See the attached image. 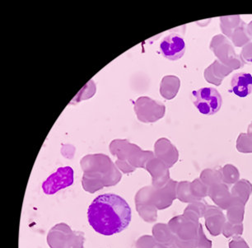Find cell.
<instances>
[{
  "instance_id": "5",
  "label": "cell",
  "mask_w": 252,
  "mask_h": 248,
  "mask_svg": "<svg viewBox=\"0 0 252 248\" xmlns=\"http://www.w3.org/2000/svg\"><path fill=\"white\" fill-rule=\"evenodd\" d=\"M231 91L239 97H247L252 93V75L248 73H238L231 80Z\"/></svg>"
},
{
  "instance_id": "3",
  "label": "cell",
  "mask_w": 252,
  "mask_h": 248,
  "mask_svg": "<svg viewBox=\"0 0 252 248\" xmlns=\"http://www.w3.org/2000/svg\"><path fill=\"white\" fill-rule=\"evenodd\" d=\"M73 182L74 172L73 168L68 166L60 167L44 182L42 190L46 195H55L62 189L73 185Z\"/></svg>"
},
{
  "instance_id": "1",
  "label": "cell",
  "mask_w": 252,
  "mask_h": 248,
  "mask_svg": "<svg viewBox=\"0 0 252 248\" xmlns=\"http://www.w3.org/2000/svg\"><path fill=\"white\" fill-rule=\"evenodd\" d=\"M131 208L120 195L107 193L95 198L88 210V220L96 233L112 236L128 228Z\"/></svg>"
},
{
  "instance_id": "4",
  "label": "cell",
  "mask_w": 252,
  "mask_h": 248,
  "mask_svg": "<svg viewBox=\"0 0 252 248\" xmlns=\"http://www.w3.org/2000/svg\"><path fill=\"white\" fill-rule=\"evenodd\" d=\"M160 51L163 57L167 60L177 61L182 58L185 54L186 42L182 36L172 33L161 40Z\"/></svg>"
},
{
  "instance_id": "2",
  "label": "cell",
  "mask_w": 252,
  "mask_h": 248,
  "mask_svg": "<svg viewBox=\"0 0 252 248\" xmlns=\"http://www.w3.org/2000/svg\"><path fill=\"white\" fill-rule=\"evenodd\" d=\"M192 96H194V106L202 115L213 116L221 109L222 99L217 89L202 88L192 92Z\"/></svg>"
}]
</instances>
